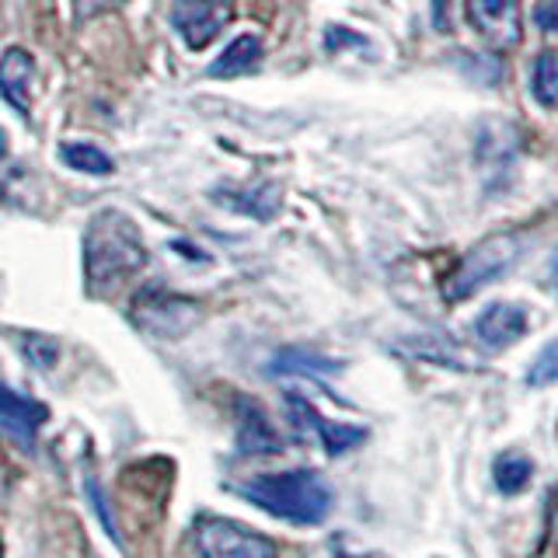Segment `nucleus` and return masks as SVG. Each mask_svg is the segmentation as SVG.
<instances>
[{
	"label": "nucleus",
	"instance_id": "1",
	"mask_svg": "<svg viewBox=\"0 0 558 558\" xmlns=\"http://www.w3.org/2000/svg\"><path fill=\"white\" fill-rule=\"evenodd\" d=\"M147 262V244L136 220L122 209H101L84 231V279L87 293L105 296L136 276Z\"/></svg>",
	"mask_w": 558,
	"mask_h": 558
},
{
	"label": "nucleus",
	"instance_id": "2",
	"mask_svg": "<svg viewBox=\"0 0 558 558\" xmlns=\"http://www.w3.org/2000/svg\"><path fill=\"white\" fill-rule=\"evenodd\" d=\"M238 493L258 510H266L287 523H301V527H314L331 513V485L311 468L296 471H276V475H258L252 482H241Z\"/></svg>",
	"mask_w": 558,
	"mask_h": 558
},
{
	"label": "nucleus",
	"instance_id": "3",
	"mask_svg": "<svg viewBox=\"0 0 558 558\" xmlns=\"http://www.w3.org/2000/svg\"><path fill=\"white\" fill-rule=\"evenodd\" d=\"M523 248H527V234L523 231H502V234L478 241L444 279V296L453 304L475 296L488 283H496L502 272H510L513 262L523 255Z\"/></svg>",
	"mask_w": 558,
	"mask_h": 558
},
{
	"label": "nucleus",
	"instance_id": "4",
	"mask_svg": "<svg viewBox=\"0 0 558 558\" xmlns=\"http://www.w3.org/2000/svg\"><path fill=\"white\" fill-rule=\"evenodd\" d=\"M196 548L203 558H276L269 537L227 517H203L196 523Z\"/></svg>",
	"mask_w": 558,
	"mask_h": 558
},
{
	"label": "nucleus",
	"instance_id": "5",
	"mask_svg": "<svg viewBox=\"0 0 558 558\" xmlns=\"http://www.w3.org/2000/svg\"><path fill=\"white\" fill-rule=\"evenodd\" d=\"M231 0H171V25L189 49H206L231 25Z\"/></svg>",
	"mask_w": 558,
	"mask_h": 558
},
{
	"label": "nucleus",
	"instance_id": "6",
	"mask_svg": "<svg viewBox=\"0 0 558 558\" xmlns=\"http://www.w3.org/2000/svg\"><path fill=\"white\" fill-rule=\"evenodd\" d=\"M468 25L493 49H513L523 39L520 0H464Z\"/></svg>",
	"mask_w": 558,
	"mask_h": 558
},
{
	"label": "nucleus",
	"instance_id": "7",
	"mask_svg": "<svg viewBox=\"0 0 558 558\" xmlns=\"http://www.w3.org/2000/svg\"><path fill=\"white\" fill-rule=\"evenodd\" d=\"M133 318L140 322V328L154 331V336H182L199 318V304L185 301V296L174 293H147L144 301L136 304Z\"/></svg>",
	"mask_w": 558,
	"mask_h": 558
},
{
	"label": "nucleus",
	"instance_id": "8",
	"mask_svg": "<svg viewBox=\"0 0 558 558\" xmlns=\"http://www.w3.org/2000/svg\"><path fill=\"white\" fill-rule=\"evenodd\" d=\"M531 331V314L523 304L496 301L475 318V339L485 349H510Z\"/></svg>",
	"mask_w": 558,
	"mask_h": 558
},
{
	"label": "nucleus",
	"instance_id": "9",
	"mask_svg": "<svg viewBox=\"0 0 558 558\" xmlns=\"http://www.w3.org/2000/svg\"><path fill=\"white\" fill-rule=\"evenodd\" d=\"M478 165L488 189H502V182L510 179V171L517 165V130L510 122L502 119L485 122V130L478 136Z\"/></svg>",
	"mask_w": 558,
	"mask_h": 558
},
{
	"label": "nucleus",
	"instance_id": "10",
	"mask_svg": "<svg viewBox=\"0 0 558 558\" xmlns=\"http://www.w3.org/2000/svg\"><path fill=\"white\" fill-rule=\"evenodd\" d=\"M287 405L293 412V423H301L304 429H311L314 436H318L322 447L328 453H345V450H353V447H360L366 440V429H360V426H342V423H328V418L318 415V409H311L301 395H290Z\"/></svg>",
	"mask_w": 558,
	"mask_h": 558
},
{
	"label": "nucleus",
	"instance_id": "11",
	"mask_svg": "<svg viewBox=\"0 0 558 558\" xmlns=\"http://www.w3.org/2000/svg\"><path fill=\"white\" fill-rule=\"evenodd\" d=\"M46 405L35 398H25L0 384V429L11 433L14 440H22L25 447L35 444V433L46 423Z\"/></svg>",
	"mask_w": 558,
	"mask_h": 558
},
{
	"label": "nucleus",
	"instance_id": "12",
	"mask_svg": "<svg viewBox=\"0 0 558 558\" xmlns=\"http://www.w3.org/2000/svg\"><path fill=\"white\" fill-rule=\"evenodd\" d=\"M238 447L244 453H276L279 447H283L279 433L269 423V415L248 398L238 401Z\"/></svg>",
	"mask_w": 558,
	"mask_h": 558
},
{
	"label": "nucleus",
	"instance_id": "13",
	"mask_svg": "<svg viewBox=\"0 0 558 558\" xmlns=\"http://www.w3.org/2000/svg\"><path fill=\"white\" fill-rule=\"evenodd\" d=\"M32 87H35V60L25 49L4 52V60H0V95H4L22 116H28Z\"/></svg>",
	"mask_w": 558,
	"mask_h": 558
},
{
	"label": "nucleus",
	"instance_id": "14",
	"mask_svg": "<svg viewBox=\"0 0 558 558\" xmlns=\"http://www.w3.org/2000/svg\"><path fill=\"white\" fill-rule=\"evenodd\" d=\"M258 60H262V39H258V35H241V39H234L220 52L217 63L209 66V74H214V77H238V74H248V70H255Z\"/></svg>",
	"mask_w": 558,
	"mask_h": 558
},
{
	"label": "nucleus",
	"instance_id": "15",
	"mask_svg": "<svg viewBox=\"0 0 558 558\" xmlns=\"http://www.w3.org/2000/svg\"><path fill=\"white\" fill-rule=\"evenodd\" d=\"M493 482L502 496H520L527 493L534 482V461L523 453H499L493 464Z\"/></svg>",
	"mask_w": 558,
	"mask_h": 558
},
{
	"label": "nucleus",
	"instance_id": "16",
	"mask_svg": "<svg viewBox=\"0 0 558 558\" xmlns=\"http://www.w3.org/2000/svg\"><path fill=\"white\" fill-rule=\"evenodd\" d=\"M531 92L534 101H541L545 109L558 105V49H541L531 66Z\"/></svg>",
	"mask_w": 558,
	"mask_h": 558
},
{
	"label": "nucleus",
	"instance_id": "17",
	"mask_svg": "<svg viewBox=\"0 0 558 558\" xmlns=\"http://www.w3.org/2000/svg\"><path fill=\"white\" fill-rule=\"evenodd\" d=\"M60 154H63V161L77 171H87V174H109L112 171L109 154L92 147V144H63Z\"/></svg>",
	"mask_w": 558,
	"mask_h": 558
},
{
	"label": "nucleus",
	"instance_id": "18",
	"mask_svg": "<svg viewBox=\"0 0 558 558\" xmlns=\"http://www.w3.org/2000/svg\"><path fill=\"white\" fill-rule=\"evenodd\" d=\"M527 384L531 388H551V384H558V339H551L534 356V363L527 366Z\"/></svg>",
	"mask_w": 558,
	"mask_h": 558
},
{
	"label": "nucleus",
	"instance_id": "19",
	"mask_svg": "<svg viewBox=\"0 0 558 558\" xmlns=\"http://www.w3.org/2000/svg\"><path fill=\"white\" fill-rule=\"evenodd\" d=\"M112 4H122V0H74V8H77V17H92L105 8H112Z\"/></svg>",
	"mask_w": 558,
	"mask_h": 558
},
{
	"label": "nucleus",
	"instance_id": "20",
	"mask_svg": "<svg viewBox=\"0 0 558 558\" xmlns=\"http://www.w3.org/2000/svg\"><path fill=\"white\" fill-rule=\"evenodd\" d=\"M353 558H384V555H374V551H371V555H353Z\"/></svg>",
	"mask_w": 558,
	"mask_h": 558
},
{
	"label": "nucleus",
	"instance_id": "21",
	"mask_svg": "<svg viewBox=\"0 0 558 558\" xmlns=\"http://www.w3.org/2000/svg\"><path fill=\"white\" fill-rule=\"evenodd\" d=\"M0 154H4V133H0Z\"/></svg>",
	"mask_w": 558,
	"mask_h": 558
},
{
	"label": "nucleus",
	"instance_id": "22",
	"mask_svg": "<svg viewBox=\"0 0 558 558\" xmlns=\"http://www.w3.org/2000/svg\"><path fill=\"white\" fill-rule=\"evenodd\" d=\"M0 558H4V551H0Z\"/></svg>",
	"mask_w": 558,
	"mask_h": 558
}]
</instances>
